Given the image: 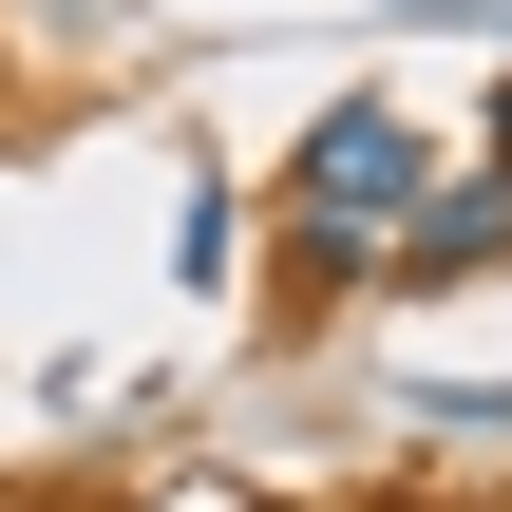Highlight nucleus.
<instances>
[{
	"label": "nucleus",
	"instance_id": "nucleus-1",
	"mask_svg": "<svg viewBox=\"0 0 512 512\" xmlns=\"http://www.w3.org/2000/svg\"><path fill=\"white\" fill-rule=\"evenodd\" d=\"M418 190H437V133L399 95H342L285 152V285H380V247L418 228Z\"/></svg>",
	"mask_w": 512,
	"mask_h": 512
},
{
	"label": "nucleus",
	"instance_id": "nucleus-2",
	"mask_svg": "<svg viewBox=\"0 0 512 512\" xmlns=\"http://www.w3.org/2000/svg\"><path fill=\"white\" fill-rule=\"evenodd\" d=\"M512 266V171H456V190H418V228L380 247V285H475Z\"/></svg>",
	"mask_w": 512,
	"mask_h": 512
},
{
	"label": "nucleus",
	"instance_id": "nucleus-3",
	"mask_svg": "<svg viewBox=\"0 0 512 512\" xmlns=\"http://www.w3.org/2000/svg\"><path fill=\"white\" fill-rule=\"evenodd\" d=\"M418 418H494L512 437V380H418Z\"/></svg>",
	"mask_w": 512,
	"mask_h": 512
},
{
	"label": "nucleus",
	"instance_id": "nucleus-4",
	"mask_svg": "<svg viewBox=\"0 0 512 512\" xmlns=\"http://www.w3.org/2000/svg\"><path fill=\"white\" fill-rule=\"evenodd\" d=\"M0 512H38V494H0Z\"/></svg>",
	"mask_w": 512,
	"mask_h": 512
},
{
	"label": "nucleus",
	"instance_id": "nucleus-5",
	"mask_svg": "<svg viewBox=\"0 0 512 512\" xmlns=\"http://www.w3.org/2000/svg\"><path fill=\"white\" fill-rule=\"evenodd\" d=\"M437 19H456V0H437Z\"/></svg>",
	"mask_w": 512,
	"mask_h": 512
}]
</instances>
